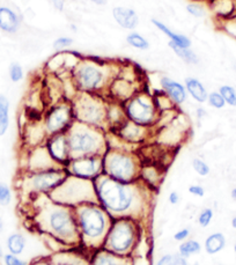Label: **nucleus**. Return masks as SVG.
Segmentation results:
<instances>
[{
	"label": "nucleus",
	"mask_w": 236,
	"mask_h": 265,
	"mask_svg": "<svg viewBox=\"0 0 236 265\" xmlns=\"http://www.w3.org/2000/svg\"><path fill=\"white\" fill-rule=\"evenodd\" d=\"M127 43L137 50H147L150 49V42H148L144 36L135 31H131L127 36Z\"/></svg>",
	"instance_id": "a878e982"
},
{
	"label": "nucleus",
	"mask_w": 236,
	"mask_h": 265,
	"mask_svg": "<svg viewBox=\"0 0 236 265\" xmlns=\"http://www.w3.org/2000/svg\"><path fill=\"white\" fill-rule=\"evenodd\" d=\"M192 167L195 169V172L200 176H208L210 174V167L205 161H203L202 159H193L192 160Z\"/></svg>",
	"instance_id": "7c9ffc66"
},
{
	"label": "nucleus",
	"mask_w": 236,
	"mask_h": 265,
	"mask_svg": "<svg viewBox=\"0 0 236 265\" xmlns=\"http://www.w3.org/2000/svg\"><path fill=\"white\" fill-rule=\"evenodd\" d=\"M56 265H74V264L69 263V262H59V263H57Z\"/></svg>",
	"instance_id": "c03bdc74"
},
{
	"label": "nucleus",
	"mask_w": 236,
	"mask_h": 265,
	"mask_svg": "<svg viewBox=\"0 0 236 265\" xmlns=\"http://www.w3.org/2000/svg\"><path fill=\"white\" fill-rule=\"evenodd\" d=\"M208 102L214 109H222L226 106L224 97L221 96L219 91H211V93H209Z\"/></svg>",
	"instance_id": "c756f323"
},
{
	"label": "nucleus",
	"mask_w": 236,
	"mask_h": 265,
	"mask_svg": "<svg viewBox=\"0 0 236 265\" xmlns=\"http://www.w3.org/2000/svg\"><path fill=\"white\" fill-rule=\"evenodd\" d=\"M88 1H92V2H94V4L100 5V6H103V5L106 4V0H88Z\"/></svg>",
	"instance_id": "79ce46f5"
},
{
	"label": "nucleus",
	"mask_w": 236,
	"mask_h": 265,
	"mask_svg": "<svg viewBox=\"0 0 236 265\" xmlns=\"http://www.w3.org/2000/svg\"><path fill=\"white\" fill-rule=\"evenodd\" d=\"M73 43H74L73 38L67 37V36H61V37H58L53 41L52 48L56 52H64L69 50V49L73 45Z\"/></svg>",
	"instance_id": "cd10ccee"
},
{
	"label": "nucleus",
	"mask_w": 236,
	"mask_h": 265,
	"mask_svg": "<svg viewBox=\"0 0 236 265\" xmlns=\"http://www.w3.org/2000/svg\"><path fill=\"white\" fill-rule=\"evenodd\" d=\"M232 226H233V227H234V228H236V217L233 218V220H232Z\"/></svg>",
	"instance_id": "a18cd8bd"
},
{
	"label": "nucleus",
	"mask_w": 236,
	"mask_h": 265,
	"mask_svg": "<svg viewBox=\"0 0 236 265\" xmlns=\"http://www.w3.org/2000/svg\"><path fill=\"white\" fill-rule=\"evenodd\" d=\"M52 5L58 12H63L64 6H65V0H52Z\"/></svg>",
	"instance_id": "58836bf2"
},
{
	"label": "nucleus",
	"mask_w": 236,
	"mask_h": 265,
	"mask_svg": "<svg viewBox=\"0 0 236 265\" xmlns=\"http://www.w3.org/2000/svg\"><path fill=\"white\" fill-rule=\"evenodd\" d=\"M44 221L51 233L61 241H73L80 232L76 213L63 204L50 207L44 215Z\"/></svg>",
	"instance_id": "1a4fd4ad"
},
{
	"label": "nucleus",
	"mask_w": 236,
	"mask_h": 265,
	"mask_svg": "<svg viewBox=\"0 0 236 265\" xmlns=\"http://www.w3.org/2000/svg\"><path fill=\"white\" fill-rule=\"evenodd\" d=\"M196 114H197V117H198V118H203V117H205L206 115H208L206 110L203 109V108H197Z\"/></svg>",
	"instance_id": "a19ab883"
},
{
	"label": "nucleus",
	"mask_w": 236,
	"mask_h": 265,
	"mask_svg": "<svg viewBox=\"0 0 236 265\" xmlns=\"http://www.w3.org/2000/svg\"><path fill=\"white\" fill-rule=\"evenodd\" d=\"M12 201L11 190L7 185L1 184L0 183V204L1 205H8Z\"/></svg>",
	"instance_id": "72a5a7b5"
},
{
	"label": "nucleus",
	"mask_w": 236,
	"mask_h": 265,
	"mask_svg": "<svg viewBox=\"0 0 236 265\" xmlns=\"http://www.w3.org/2000/svg\"><path fill=\"white\" fill-rule=\"evenodd\" d=\"M2 228H4V224H2V220H1V218H0V233H1Z\"/></svg>",
	"instance_id": "49530a36"
},
{
	"label": "nucleus",
	"mask_w": 236,
	"mask_h": 265,
	"mask_svg": "<svg viewBox=\"0 0 236 265\" xmlns=\"http://www.w3.org/2000/svg\"><path fill=\"white\" fill-rule=\"evenodd\" d=\"M171 261H173V255L167 254L157 262V265H171Z\"/></svg>",
	"instance_id": "4c0bfd02"
},
{
	"label": "nucleus",
	"mask_w": 236,
	"mask_h": 265,
	"mask_svg": "<svg viewBox=\"0 0 236 265\" xmlns=\"http://www.w3.org/2000/svg\"><path fill=\"white\" fill-rule=\"evenodd\" d=\"M137 241V226L130 218L123 217L111 222L105 237V249L118 256L133 249Z\"/></svg>",
	"instance_id": "0eeeda50"
},
{
	"label": "nucleus",
	"mask_w": 236,
	"mask_h": 265,
	"mask_svg": "<svg viewBox=\"0 0 236 265\" xmlns=\"http://www.w3.org/2000/svg\"><path fill=\"white\" fill-rule=\"evenodd\" d=\"M186 12L189 13L190 15H192L193 18H204L206 15L205 8L203 7L202 5L196 4V2H192V4H187L186 5Z\"/></svg>",
	"instance_id": "2f4dec72"
},
{
	"label": "nucleus",
	"mask_w": 236,
	"mask_h": 265,
	"mask_svg": "<svg viewBox=\"0 0 236 265\" xmlns=\"http://www.w3.org/2000/svg\"><path fill=\"white\" fill-rule=\"evenodd\" d=\"M189 192L193 196H196V197H203L204 195H205V190H204L203 186L200 185H197V184H193V185H190L189 186Z\"/></svg>",
	"instance_id": "c9c22d12"
},
{
	"label": "nucleus",
	"mask_w": 236,
	"mask_h": 265,
	"mask_svg": "<svg viewBox=\"0 0 236 265\" xmlns=\"http://www.w3.org/2000/svg\"><path fill=\"white\" fill-rule=\"evenodd\" d=\"M80 234L89 241H96L106 234L110 224L105 212L98 204L82 203L76 212Z\"/></svg>",
	"instance_id": "6e6552de"
},
{
	"label": "nucleus",
	"mask_w": 236,
	"mask_h": 265,
	"mask_svg": "<svg viewBox=\"0 0 236 265\" xmlns=\"http://www.w3.org/2000/svg\"><path fill=\"white\" fill-rule=\"evenodd\" d=\"M72 107L78 122L101 130H105V126L108 125V102H105L102 95L78 93L72 100Z\"/></svg>",
	"instance_id": "39448f33"
},
{
	"label": "nucleus",
	"mask_w": 236,
	"mask_h": 265,
	"mask_svg": "<svg viewBox=\"0 0 236 265\" xmlns=\"http://www.w3.org/2000/svg\"><path fill=\"white\" fill-rule=\"evenodd\" d=\"M122 106L125 117L139 126L150 129L159 120L160 109L155 97L143 89L122 103Z\"/></svg>",
	"instance_id": "423d86ee"
},
{
	"label": "nucleus",
	"mask_w": 236,
	"mask_h": 265,
	"mask_svg": "<svg viewBox=\"0 0 236 265\" xmlns=\"http://www.w3.org/2000/svg\"><path fill=\"white\" fill-rule=\"evenodd\" d=\"M118 257V255L105 249L96 253L90 262V265H121V260Z\"/></svg>",
	"instance_id": "4be33fe9"
},
{
	"label": "nucleus",
	"mask_w": 236,
	"mask_h": 265,
	"mask_svg": "<svg viewBox=\"0 0 236 265\" xmlns=\"http://www.w3.org/2000/svg\"><path fill=\"white\" fill-rule=\"evenodd\" d=\"M152 24H153L155 27H157L159 30L167 36L169 38V42H171L173 44L177 45V47L181 48H191V40L189 37L183 34H179V32L173 31L171 29L168 27L167 25H164L163 22H161L157 19H152Z\"/></svg>",
	"instance_id": "6ab92c4d"
},
{
	"label": "nucleus",
	"mask_w": 236,
	"mask_h": 265,
	"mask_svg": "<svg viewBox=\"0 0 236 265\" xmlns=\"http://www.w3.org/2000/svg\"><path fill=\"white\" fill-rule=\"evenodd\" d=\"M213 218V211L211 208H204L198 215V222L202 227H208Z\"/></svg>",
	"instance_id": "473e14b6"
},
{
	"label": "nucleus",
	"mask_w": 236,
	"mask_h": 265,
	"mask_svg": "<svg viewBox=\"0 0 236 265\" xmlns=\"http://www.w3.org/2000/svg\"><path fill=\"white\" fill-rule=\"evenodd\" d=\"M103 174L122 183H134L140 174L137 156L122 148H110L103 154Z\"/></svg>",
	"instance_id": "20e7f679"
},
{
	"label": "nucleus",
	"mask_w": 236,
	"mask_h": 265,
	"mask_svg": "<svg viewBox=\"0 0 236 265\" xmlns=\"http://www.w3.org/2000/svg\"><path fill=\"white\" fill-rule=\"evenodd\" d=\"M8 75L13 83H19L24 79V68L19 63H12L8 68Z\"/></svg>",
	"instance_id": "c85d7f7f"
},
{
	"label": "nucleus",
	"mask_w": 236,
	"mask_h": 265,
	"mask_svg": "<svg viewBox=\"0 0 236 265\" xmlns=\"http://www.w3.org/2000/svg\"><path fill=\"white\" fill-rule=\"evenodd\" d=\"M21 26V19L19 14L12 8L0 6V30L14 34Z\"/></svg>",
	"instance_id": "f3484780"
},
{
	"label": "nucleus",
	"mask_w": 236,
	"mask_h": 265,
	"mask_svg": "<svg viewBox=\"0 0 236 265\" xmlns=\"http://www.w3.org/2000/svg\"><path fill=\"white\" fill-rule=\"evenodd\" d=\"M72 158L86 155H103L108 148V142L103 130L76 120L67 131Z\"/></svg>",
	"instance_id": "7ed1b4c3"
},
{
	"label": "nucleus",
	"mask_w": 236,
	"mask_h": 265,
	"mask_svg": "<svg viewBox=\"0 0 236 265\" xmlns=\"http://www.w3.org/2000/svg\"><path fill=\"white\" fill-rule=\"evenodd\" d=\"M189 235H190V231L187 230V228H183V230H180L179 232H176L175 235H174V238H175L176 241L183 242L189 237Z\"/></svg>",
	"instance_id": "e433bc0d"
},
{
	"label": "nucleus",
	"mask_w": 236,
	"mask_h": 265,
	"mask_svg": "<svg viewBox=\"0 0 236 265\" xmlns=\"http://www.w3.org/2000/svg\"><path fill=\"white\" fill-rule=\"evenodd\" d=\"M232 198L234 199V201H236V188H234L232 190Z\"/></svg>",
	"instance_id": "37998d69"
},
{
	"label": "nucleus",
	"mask_w": 236,
	"mask_h": 265,
	"mask_svg": "<svg viewBox=\"0 0 236 265\" xmlns=\"http://www.w3.org/2000/svg\"><path fill=\"white\" fill-rule=\"evenodd\" d=\"M161 90L169 97L171 102L175 106H181L185 102L187 99V93L183 84L179 81L170 79L168 77H162L160 79Z\"/></svg>",
	"instance_id": "2eb2a0df"
},
{
	"label": "nucleus",
	"mask_w": 236,
	"mask_h": 265,
	"mask_svg": "<svg viewBox=\"0 0 236 265\" xmlns=\"http://www.w3.org/2000/svg\"><path fill=\"white\" fill-rule=\"evenodd\" d=\"M168 201H169L170 204H177V203L180 202V196L177 192H170L169 197H168Z\"/></svg>",
	"instance_id": "ea45409f"
},
{
	"label": "nucleus",
	"mask_w": 236,
	"mask_h": 265,
	"mask_svg": "<svg viewBox=\"0 0 236 265\" xmlns=\"http://www.w3.org/2000/svg\"><path fill=\"white\" fill-rule=\"evenodd\" d=\"M226 245V238L224 234L221 233H214L211 234L205 240V250L206 253L210 255L218 254L221 251Z\"/></svg>",
	"instance_id": "aec40b11"
},
{
	"label": "nucleus",
	"mask_w": 236,
	"mask_h": 265,
	"mask_svg": "<svg viewBox=\"0 0 236 265\" xmlns=\"http://www.w3.org/2000/svg\"><path fill=\"white\" fill-rule=\"evenodd\" d=\"M169 48L174 51L177 57H180L181 59H183L186 64L190 65H198L199 64V57L197 56L196 52H193L190 48H181L177 45L173 44L171 42L168 43Z\"/></svg>",
	"instance_id": "412c9836"
},
{
	"label": "nucleus",
	"mask_w": 236,
	"mask_h": 265,
	"mask_svg": "<svg viewBox=\"0 0 236 265\" xmlns=\"http://www.w3.org/2000/svg\"><path fill=\"white\" fill-rule=\"evenodd\" d=\"M200 250H202V245L196 240L184 241L179 247V254L184 258H189L192 255L199 254Z\"/></svg>",
	"instance_id": "393cba45"
},
{
	"label": "nucleus",
	"mask_w": 236,
	"mask_h": 265,
	"mask_svg": "<svg viewBox=\"0 0 236 265\" xmlns=\"http://www.w3.org/2000/svg\"><path fill=\"white\" fill-rule=\"evenodd\" d=\"M219 93L224 97L226 104L231 107H236V89L231 85H222L219 88Z\"/></svg>",
	"instance_id": "bb28decb"
},
{
	"label": "nucleus",
	"mask_w": 236,
	"mask_h": 265,
	"mask_svg": "<svg viewBox=\"0 0 236 265\" xmlns=\"http://www.w3.org/2000/svg\"><path fill=\"white\" fill-rule=\"evenodd\" d=\"M67 172L73 177L94 181L103 174V155H86L72 158L66 167Z\"/></svg>",
	"instance_id": "f8f14e48"
},
{
	"label": "nucleus",
	"mask_w": 236,
	"mask_h": 265,
	"mask_svg": "<svg viewBox=\"0 0 236 265\" xmlns=\"http://www.w3.org/2000/svg\"><path fill=\"white\" fill-rule=\"evenodd\" d=\"M76 122L72 102H60L51 107L44 115L43 126L47 136L67 133Z\"/></svg>",
	"instance_id": "9d476101"
},
{
	"label": "nucleus",
	"mask_w": 236,
	"mask_h": 265,
	"mask_svg": "<svg viewBox=\"0 0 236 265\" xmlns=\"http://www.w3.org/2000/svg\"><path fill=\"white\" fill-rule=\"evenodd\" d=\"M234 250H235V254H236V243H235V245H234Z\"/></svg>",
	"instance_id": "09e8293b"
},
{
	"label": "nucleus",
	"mask_w": 236,
	"mask_h": 265,
	"mask_svg": "<svg viewBox=\"0 0 236 265\" xmlns=\"http://www.w3.org/2000/svg\"><path fill=\"white\" fill-rule=\"evenodd\" d=\"M26 247V238L22 234L15 233L9 235L7 238V248L13 255H20L24 253Z\"/></svg>",
	"instance_id": "b1692460"
},
{
	"label": "nucleus",
	"mask_w": 236,
	"mask_h": 265,
	"mask_svg": "<svg viewBox=\"0 0 236 265\" xmlns=\"http://www.w3.org/2000/svg\"><path fill=\"white\" fill-rule=\"evenodd\" d=\"M9 126V101L0 94V136L7 132Z\"/></svg>",
	"instance_id": "5701e85b"
},
{
	"label": "nucleus",
	"mask_w": 236,
	"mask_h": 265,
	"mask_svg": "<svg viewBox=\"0 0 236 265\" xmlns=\"http://www.w3.org/2000/svg\"><path fill=\"white\" fill-rule=\"evenodd\" d=\"M6 265H27V262L22 261L17 257V255L8 254L5 256Z\"/></svg>",
	"instance_id": "f704fd0d"
},
{
	"label": "nucleus",
	"mask_w": 236,
	"mask_h": 265,
	"mask_svg": "<svg viewBox=\"0 0 236 265\" xmlns=\"http://www.w3.org/2000/svg\"><path fill=\"white\" fill-rule=\"evenodd\" d=\"M70 177L69 172L64 167H51V168L36 170L29 177L33 190L40 194L53 192L59 189L66 179Z\"/></svg>",
	"instance_id": "9b49d317"
},
{
	"label": "nucleus",
	"mask_w": 236,
	"mask_h": 265,
	"mask_svg": "<svg viewBox=\"0 0 236 265\" xmlns=\"http://www.w3.org/2000/svg\"><path fill=\"white\" fill-rule=\"evenodd\" d=\"M1 255H2V253H1V248H0V257H1Z\"/></svg>",
	"instance_id": "de8ad7c7"
},
{
	"label": "nucleus",
	"mask_w": 236,
	"mask_h": 265,
	"mask_svg": "<svg viewBox=\"0 0 236 265\" xmlns=\"http://www.w3.org/2000/svg\"><path fill=\"white\" fill-rule=\"evenodd\" d=\"M115 129L117 130L119 138L130 144H137L146 139V133L148 130L146 127L139 126L137 124L130 122L128 118Z\"/></svg>",
	"instance_id": "4468645a"
},
{
	"label": "nucleus",
	"mask_w": 236,
	"mask_h": 265,
	"mask_svg": "<svg viewBox=\"0 0 236 265\" xmlns=\"http://www.w3.org/2000/svg\"><path fill=\"white\" fill-rule=\"evenodd\" d=\"M112 18L116 24L125 30H134L139 25L137 12L125 6H117L112 8Z\"/></svg>",
	"instance_id": "dca6fc26"
},
{
	"label": "nucleus",
	"mask_w": 236,
	"mask_h": 265,
	"mask_svg": "<svg viewBox=\"0 0 236 265\" xmlns=\"http://www.w3.org/2000/svg\"><path fill=\"white\" fill-rule=\"evenodd\" d=\"M44 146L52 161L57 166L66 168L72 159L67 133H58V135L47 137Z\"/></svg>",
	"instance_id": "ddd939ff"
},
{
	"label": "nucleus",
	"mask_w": 236,
	"mask_h": 265,
	"mask_svg": "<svg viewBox=\"0 0 236 265\" xmlns=\"http://www.w3.org/2000/svg\"><path fill=\"white\" fill-rule=\"evenodd\" d=\"M134 183H122L105 174L93 181L94 190L102 207L112 214H128L137 206Z\"/></svg>",
	"instance_id": "f03ea898"
},
{
	"label": "nucleus",
	"mask_w": 236,
	"mask_h": 265,
	"mask_svg": "<svg viewBox=\"0 0 236 265\" xmlns=\"http://www.w3.org/2000/svg\"><path fill=\"white\" fill-rule=\"evenodd\" d=\"M119 65L99 58L80 57L71 68V81L78 93L102 95L118 73Z\"/></svg>",
	"instance_id": "f257e3e1"
},
{
	"label": "nucleus",
	"mask_w": 236,
	"mask_h": 265,
	"mask_svg": "<svg viewBox=\"0 0 236 265\" xmlns=\"http://www.w3.org/2000/svg\"><path fill=\"white\" fill-rule=\"evenodd\" d=\"M184 87H185L187 95L191 96L196 102L205 103L208 101L209 91L202 84V81L197 79V78H186L184 80Z\"/></svg>",
	"instance_id": "a211bd4d"
}]
</instances>
